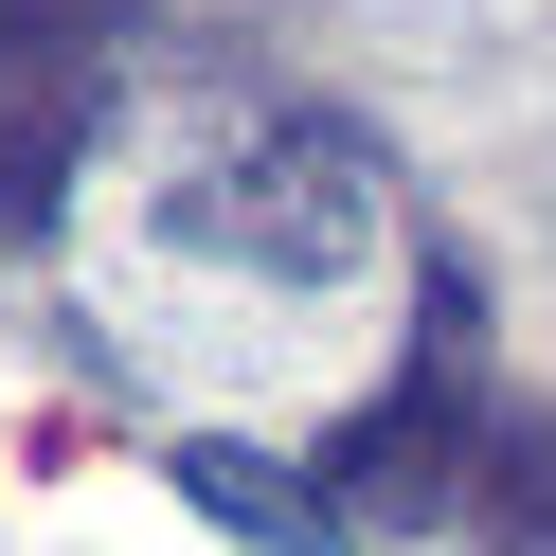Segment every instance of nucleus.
Returning a JSON list of instances; mask_svg holds the SVG:
<instances>
[{
  "label": "nucleus",
  "instance_id": "obj_1",
  "mask_svg": "<svg viewBox=\"0 0 556 556\" xmlns=\"http://www.w3.org/2000/svg\"><path fill=\"white\" fill-rule=\"evenodd\" d=\"M162 233L216 252V269H252V288H324V269H359L377 233H395V180H377V144L341 109H269V126H233L216 162H180Z\"/></svg>",
  "mask_w": 556,
  "mask_h": 556
},
{
  "label": "nucleus",
  "instance_id": "obj_2",
  "mask_svg": "<svg viewBox=\"0 0 556 556\" xmlns=\"http://www.w3.org/2000/svg\"><path fill=\"white\" fill-rule=\"evenodd\" d=\"M467 341H484L467 269H431V341H413V359L341 413V448H324V503L341 520H448L467 503Z\"/></svg>",
  "mask_w": 556,
  "mask_h": 556
},
{
  "label": "nucleus",
  "instance_id": "obj_3",
  "mask_svg": "<svg viewBox=\"0 0 556 556\" xmlns=\"http://www.w3.org/2000/svg\"><path fill=\"white\" fill-rule=\"evenodd\" d=\"M180 503L216 520V539H252V556H341V539H359V520H341L324 484L252 467V448H180Z\"/></svg>",
  "mask_w": 556,
  "mask_h": 556
},
{
  "label": "nucleus",
  "instance_id": "obj_4",
  "mask_svg": "<svg viewBox=\"0 0 556 556\" xmlns=\"http://www.w3.org/2000/svg\"><path fill=\"white\" fill-rule=\"evenodd\" d=\"M467 503H484L503 556H556V431H503V448L467 467Z\"/></svg>",
  "mask_w": 556,
  "mask_h": 556
},
{
  "label": "nucleus",
  "instance_id": "obj_5",
  "mask_svg": "<svg viewBox=\"0 0 556 556\" xmlns=\"http://www.w3.org/2000/svg\"><path fill=\"white\" fill-rule=\"evenodd\" d=\"M126 0H0V37H109Z\"/></svg>",
  "mask_w": 556,
  "mask_h": 556
}]
</instances>
